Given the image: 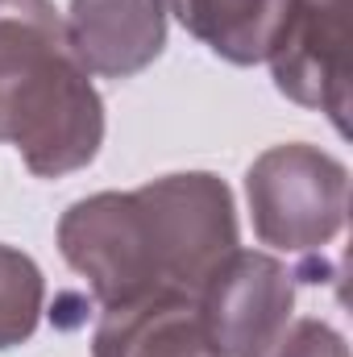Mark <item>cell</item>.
<instances>
[{
    "mask_svg": "<svg viewBox=\"0 0 353 357\" xmlns=\"http://www.w3.org/2000/svg\"><path fill=\"white\" fill-rule=\"evenodd\" d=\"M287 0H167L179 25L233 67L266 63Z\"/></svg>",
    "mask_w": 353,
    "mask_h": 357,
    "instance_id": "ba28073f",
    "label": "cell"
},
{
    "mask_svg": "<svg viewBox=\"0 0 353 357\" xmlns=\"http://www.w3.org/2000/svg\"><path fill=\"white\" fill-rule=\"evenodd\" d=\"M63 29L88 75L129 79L167 50V0H71Z\"/></svg>",
    "mask_w": 353,
    "mask_h": 357,
    "instance_id": "8992f818",
    "label": "cell"
},
{
    "mask_svg": "<svg viewBox=\"0 0 353 357\" xmlns=\"http://www.w3.org/2000/svg\"><path fill=\"white\" fill-rule=\"evenodd\" d=\"M246 199L262 245L278 254H320L345 229L350 171L308 142L270 146L246 175Z\"/></svg>",
    "mask_w": 353,
    "mask_h": 357,
    "instance_id": "3957f363",
    "label": "cell"
},
{
    "mask_svg": "<svg viewBox=\"0 0 353 357\" xmlns=\"http://www.w3.org/2000/svg\"><path fill=\"white\" fill-rule=\"evenodd\" d=\"M266 357H350L345 337L324 320H295L266 349Z\"/></svg>",
    "mask_w": 353,
    "mask_h": 357,
    "instance_id": "30bf717a",
    "label": "cell"
},
{
    "mask_svg": "<svg viewBox=\"0 0 353 357\" xmlns=\"http://www.w3.org/2000/svg\"><path fill=\"white\" fill-rule=\"evenodd\" d=\"M295 307V274L274 254L233 250L195 295L200 328L220 357H266Z\"/></svg>",
    "mask_w": 353,
    "mask_h": 357,
    "instance_id": "277c9868",
    "label": "cell"
},
{
    "mask_svg": "<svg viewBox=\"0 0 353 357\" xmlns=\"http://www.w3.org/2000/svg\"><path fill=\"white\" fill-rule=\"evenodd\" d=\"M350 13L353 0H287L266 54L274 88L324 112L350 133Z\"/></svg>",
    "mask_w": 353,
    "mask_h": 357,
    "instance_id": "5b68a950",
    "label": "cell"
},
{
    "mask_svg": "<svg viewBox=\"0 0 353 357\" xmlns=\"http://www.w3.org/2000/svg\"><path fill=\"white\" fill-rule=\"evenodd\" d=\"M96 357H220L204 328L191 295H150L137 303L104 307L96 337Z\"/></svg>",
    "mask_w": 353,
    "mask_h": 357,
    "instance_id": "52a82bcc",
    "label": "cell"
},
{
    "mask_svg": "<svg viewBox=\"0 0 353 357\" xmlns=\"http://www.w3.org/2000/svg\"><path fill=\"white\" fill-rule=\"evenodd\" d=\"M237 250V208L208 171L163 175L137 191L75 199L59 220V254L104 307L150 295H200Z\"/></svg>",
    "mask_w": 353,
    "mask_h": 357,
    "instance_id": "6da1fadb",
    "label": "cell"
},
{
    "mask_svg": "<svg viewBox=\"0 0 353 357\" xmlns=\"http://www.w3.org/2000/svg\"><path fill=\"white\" fill-rule=\"evenodd\" d=\"M46 303L42 270L29 254L0 245V349H13L38 333Z\"/></svg>",
    "mask_w": 353,
    "mask_h": 357,
    "instance_id": "9c48e42d",
    "label": "cell"
},
{
    "mask_svg": "<svg viewBox=\"0 0 353 357\" xmlns=\"http://www.w3.org/2000/svg\"><path fill=\"white\" fill-rule=\"evenodd\" d=\"M0 142L38 178L84 171L104 146V100L50 0H0Z\"/></svg>",
    "mask_w": 353,
    "mask_h": 357,
    "instance_id": "7a4b0ae2",
    "label": "cell"
}]
</instances>
